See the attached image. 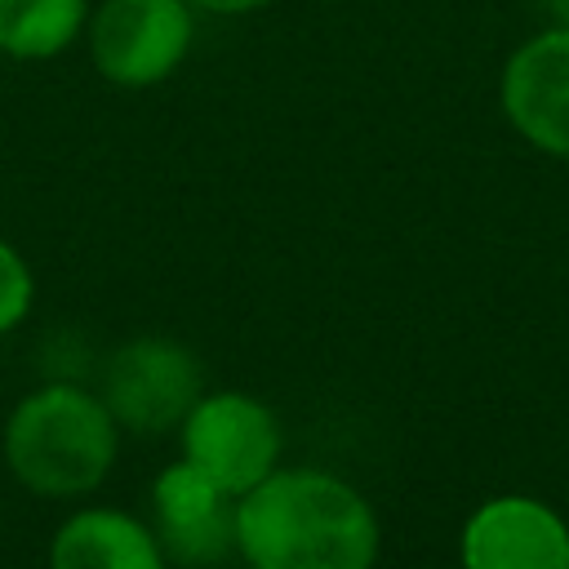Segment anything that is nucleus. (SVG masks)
<instances>
[{"label":"nucleus","mask_w":569,"mask_h":569,"mask_svg":"<svg viewBox=\"0 0 569 569\" xmlns=\"http://www.w3.org/2000/svg\"><path fill=\"white\" fill-rule=\"evenodd\" d=\"M236 547L253 569H373V507L329 471H271L236 507Z\"/></svg>","instance_id":"obj_1"},{"label":"nucleus","mask_w":569,"mask_h":569,"mask_svg":"<svg viewBox=\"0 0 569 569\" xmlns=\"http://www.w3.org/2000/svg\"><path fill=\"white\" fill-rule=\"evenodd\" d=\"M116 431L120 422L111 418L107 400L53 382L13 409L4 427V458L27 489L71 498L102 485L116 462Z\"/></svg>","instance_id":"obj_2"},{"label":"nucleus","mask_w":569,"mask_h":569,"mask_svg":"<svg viewBox=\"0 0 569 569\" xmlns=\"http://www.w3.org/2000/svg\"><path fill=\"white\" fill-rule=\"evenodd\" d=\"M89 58L102 80L147 89L178 71L196 40V9L187 0H102L89 9Z\"/></svg>","instance_id":"obj_3"},{"label":"nucleus","mask_w":569,"mask_h":569,"mask_svg":"<svg viewBox=\"0 0 569 569\" xmlns=\"http://www.w3.org/2000/svg\"><path fill=\"white\" fill-rule=\"evenodd\" d=\"M182 453L218 489L244 498L280 462V427L267 405L240 391L200 396L182 422Z\"/></svg>","instance_id":"obj_4"},{"label":"nucleus","mask_w":569,"mask_h":569,"mask_svg":"<svg viewBox=\"0 0 569 569\" xmlns=\"http://www.w3.org/2000/svg\"><path fill=\"white\" fill-rule=\"evenodd\" d=\"M102 400L111 418L129 431L160 436L169 427H182L196 400L204 396L200 365L182 342L169 338H133L107 360Z\"/></svg>","instance_id":"obj_5"},{"label":"nucleus","mask_w":569,"mask_h":569,"mask_svg":"<svg viewBox=\"0 0 569 569\" xmlns=\"http://www.w3.org/2000/svg\"><path fill=\"white\" fill-rule=\"evenodd\" d=\"M498 98L525 142L569 160V27H547L525 40L502 67Z\"/></svg>","instance_id":"obj_6"},{"label":"nucleus","mask_w":569,"mask_h":569,"mask_svg":"<svg viewBox=\"0 0 569 569\" xmlns=\"http://www.w3.org/2000/svg\"><path fill=\"white\" fill-rule=\"evenodd\" d=\"M236 507L240 498L218 489L204 471L187 458L156 476L151 511H156V542L178 565H218L236 551Z\"/></svg>","instance_id":"obj_7"},{"label":"nucleus","mask_w":569,"mask_h":569,"mask_svg":"<svg viewBox=\"0 0 569 569\" xmlns=\"http://www.w3.org/2000/svg\"><path fill=\"white\" fill-rule=\"evenodd\" d=\"M462 569H569V525L538 498H493L462 529Z\"/></svg>","instance_id":"obj_8"},{"label":"nucleus","mask_w":569,"mask_h":569,"mask_svg":"<svg viewBox=\"0 0 569 569\" xmlns=\"http://www.w3.org/2000/svg\"><path fill=\"white\" fill-rule=\"evenodd\" d=\"M164 551L147 525L124 511H76L49 551V569H160Z\"/></svg>","instance_id":"obj_9"},{"label":"nucleus","mask_w":569,"mask_h":569,"mask_svg":"<svg viewBox=\"0 0 569 569\" xmlns=\"http://www.w3.org/2000/svg\"><path fill=\"white\" fill-rule=\"evenodd\" d=\"M89 27V0H0V53L49 62Z\"/></svg>","instance_id":"obj_10"},{"label":"nucleus","mask_w":569,"mask_h":569,"mask_svg":"<svg viewBox=\"0 0 569 569\" xmlns=\"http://www.w3.org/2000/svg\"><path fill=\"white\" fill-rule=\"evenodd\" d=\"M31 293H36V284H31L27 262L18 258V249H13V244H4V240H0V333H4V329H13V325L27 316Z\"/></svg>","instance_id":"obj_11"},{"label":"nucleus","mask_w":569,"mask_h":569,"mask_svg":"<svg viewBox=\"0 0 569 569\" xmlns=\"http://www.w3.org/2000/svg\"><path fill=\"white\" fill-rule=\"evenodd\" d=\"M191 9H200V13H218V18H236V13H253V9H262V4H271V0H187Z\"/></svg>","instance_id":"obj_12"},{"label":"nucleus","mask_w":569,"mask_h":569,"mask_svg":"<svg viewBox=\"0 0 569 569\" xmlns=\"http://www.w3.org/2000/svg\"><path fill=\"white\" fill-rule=\"evenodd\" d=\"M542 13H551V27H569V0H538Z\"/></svg>","instance_id":"obj_13"}]
</instances>
